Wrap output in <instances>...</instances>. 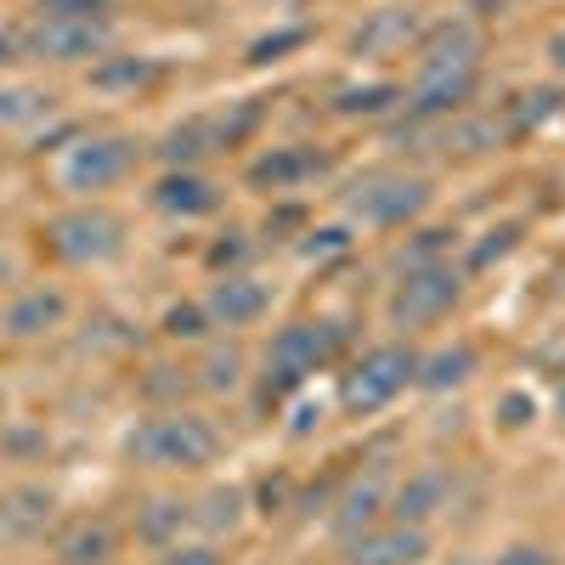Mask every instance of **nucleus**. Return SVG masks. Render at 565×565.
<instances>
[{"label": "nucleus", "mask_w": 565, "mask_h": 565, "mask_svg": "<svg viewBox=\"0 0 565 565\" xmlns=\"http://www.w3.org/2000/svg\"><path fill=\"white\" fill-rule=\"evenodd\" d=\"M125 458L141 463V469L186 476V469H204V463L221 458V430L193 407H164V413H148L125 436Z\"/></svg>", "instance_id": "obj_1"}, {"label": "nucleus", "mask_w": 565, "mask_h": 565, "mask_svg": "<svg viewBox=\"0 0 565 565\" xmlns=\"http://www.w3.org/2000/svg\"><path fill=\"white\" fill-rule=\"evenodd\" d=\"M345 351V328L328 322V317H289L271 334L266 345V373H260V402L277 407L289 402L311 373H322L328 362H334Z\"/></svg>", "instance_id": "obj_2"}, {"label": "nucleus", "mask_w": 565, "mask_h": 565, "mask_svg": "<svg viewBox=\"0 0 565 565\" xmlns=\"http://www.w3.org/2000/svg\"><path fill=\"white\" fill-rule=\"evenodd\" d=\"M458 306H463V266L436 260V266L396 271L391 295H385V322L396 328L402 340H413V334H424V328L447 322Z\"/></svg>", "instance_id": "obj_3"}, {"label": "nucleus", "mask_w": 565, "mask_h": 565, "mask_svg": "<svg viewBox=\"0 0 565 565\" xmlns=\"http://www.w3.org/2000/svg\"><path fill=\"white\" fill-rule=\"evenodd\" d=\"M430 181L424 175H407V170H367L351 181L345 193V221L351 226H367V232H402V226H418L424 210H430Z\"/></svg>", "instance_id": "obj_4"}, {"label": "nucleus", "mask_w": 565, "mask_h": 565, "mask_svg": "<svg viewBox=\"0 0 565 565\" xmlns=\"http://www.w3.org/2000/svg\"><path fill=\"white\" fill-rule=\"evenodd\" d=\"M413 367H418V351L407 340H385L362 351L345 373H340V413L345 418H373L385 413L407 385H413Z\"/></svg>", "instance_id": "obj_5"}, {"label": "nucleus", "mask_w": 565, "mask_h": 565, "mask_svg": "<svg viewBox=\"0 0 565 565\" xmlns=\"http://www.w3.org/2000/svg\"><path fill=\"white\" fill-rule=\"evenodd\" d=\"M130 170H136V141L119 136V130H90V136H74L57 153L52 181L68 199H97L108 186H119Z\"/></svg>", "instance_id": "obj_6"}, {"label": "nucleus", "mask_w": 565, "mask_h": 565, "mask_svg": "<svg viewBox=\"0 0 565 565\" xmlns=\"http://www.w3.org/2000/svg\"><path fill=\"white\" fill-rule=\"evenodd\" d=\"M45 249L63 266H108L125 255V221L103 204H74L45 226Z\"/></svg>", "instance_id": "obj_7"}, {"label": "nucleus", "mask_w": 565, "mask_h": 565, "mask_svg": "<svg viewBox=\"0 0 565 565\" xmlns=\"http://www.w3.org/2000/svg\"><path fill=\"white\" fill-rule=\"evenodd\" d=\"M114 52V18H29L23 23V57L34 63H97Z\"/></svg>", "instance_id": "obj_8"}, {"label": "nucleus", "mask_w": 565, "mask_h": 565, "mask_svg": "<svg viewBox=\"0 0 565 565\" xmlns=\"http://www.w3.org/2000/svg\"><path fill=\"white\" fill-rule=\"evenodd\" d=\"M391 469L385 463H367L362 476H351L334 503H328V537H334V548L356 543L362 532H373L380 521H391Z\"/></svg>", "instance_id": "obj_9"}, {"label": "nucleus", "mask_w": 565, "mask_h": 565, "mask_svg": "<svg viewBox=\"0 0 565 565\" xmlns=\"http://www.w3.org/2000/svg\"><path fill=\"white\" fill-rule=\"evenodd\" d=\"M322 170H328V153H317L311 141H282V148H260L244 164V186L249 193H266V199H282V193H300Z\"/></svg>", "instance_id": "obj_10"}, {"label": "nucleus", "mask_w": 565, "mask_h": 565, "mask_svg": "<svg viewBox=\"0 0 565 565\" xmlns=\"http://www.w3.org/2000/svg\"><path fill=\"white\" fill-rule=\"evenodd\" d=\"M204 317L210 328H226V334H238V328H255L266 311H271V289L255 277V271H221L210 289H204Z\"/></svg>", "instance_id": "obj_11"}, {"label": "nucleus", "mask_w": 565, "mask_h": 565, "mask_svg": "<svg viewBox=\"0 0 565 565\" xmlns=\"http://www.w3.org/2000/svg\"><path fill=\"white\" fill-rule=\"evenodd\" d=\"M452 492L458 487H452V469L447 463H418V469H407V476L391 487V521L430 532L436 514L452 509Z\"/></svg>", "instance_id": "obj_12"}, {"label": "nucleus", "mask_w": 565, "mask_h": 565, "mask_svg": "<svg viewBox=\"0 0 565 565\" xmlns=\"http://www.w3.org/2000/svg\"><path fill=\"white\" fill-rule=\"evenodd\" d=\"M424 559H430V532L402 521H380L340 548V565H424Z\"/></svg>", "instance_id": "obj_13"}, {"label": "nucleus", "mask_w": 565, "mask_h": 565, "mask_svg": "<svg viewBox=\"0 0 565 565\" xmlns=\"http://www.w3.org/2000/svg\"><path fill=\"white\" fill-rule=\"evenodd\" d=\"M424 18L413 7H385V12H367L351 34H345V52L351 57H396L407 45H418Z\"/></svg>", "instance_id": "obj_14"}, {"label": "nucleus", "mask_w": 565, "mask_h": 565, "mask_svg": "<svg viewBox=\"0 0 565 565\" xmlns=\"http://www.w3.org/2000/svg\"><path fill=\"white\" fill-rule=\"evenodd\" d=\"M413 52H418V63L469 68L487 57V29H481V18H436V23H424Z\"/></svg>", "instance_id": "obj_15"}, {"label": "nucleus", "mask_w": 565, "mask_h": 565, "mask_svg": "<svg viewBox=\"0 0 565 565\" xmlns=\"http://www.w3.org/2000/svg\"><path fill=\"white\" fill-rule=\"evenodd\" d=\"M402 103H407V85H396V79H351V85H334L328 114L345 125H380V119L402 114Z\"/></svg>", "instance_id": "obj_16"}, {"label": "nucleus", "mask_w": 565, "mask_h": 565, "mask_svg": "<svg viewBox=\"0 0 565 565\" xmlns=\"http://www.w3.org/2000/svg\"><path fill=\"white\" fill-rule=\"evenodd\" d=\"M148 204L159 215H181V221H199V215H215L221 210V186L204 175V170H164L153 181Z\"/></svg>", "instance_id": "obj_17"}, {"label": "nucleus", "mask_w": 565, "mask_h": 565, "mask_svg": "<svg viewBox=\"0 0 565 565\" xmlns=\"http://www.w3.org/2000/svg\"><path fill=\"white\" fill-rule=\"evenodd\" d=\"M481 373V351L469 340H452V345H436V351H418V367H413V391L424 396H447L458 385H469Z\"/></svg>", "instance_id": "obj_18"}, {"label": "nucleus", "mask_w": 565, "mask_h": 565, "mask_svg": "<svg viewBox=\"0 0 565 565\" xmlns=\"http://www.w3.org/2000/svg\"><path fill=\"white\" fill-rule=\"evenodd\" d=\"M63 317H68V295L52 289V282H34L7 306L0 328H7V340H45L52 328H63Z\"/></svg>", "instance_id": "obj_19"}, {"label": "nucleus", "mask_w": 565, "mask_h": 565, "mask_svg": "<svg viewBox=\"0 0 565 565\" xmlns=\"http://www.w3.org/2000/svg\"><path fill=\"white\" fill-rule=\"evenodd\" d=\"M509 141V130H503V119H492V114H452V119H441L436 125V148L447 153V159H487V153H498Z\"/></svg>", "instance_id": "obj_20"}, {"label": "nucleus", "mask_w": 565, "mask_h": 565, "mask_svg": "<svg viewBox=\"0 0 565 565\" xmlns=\"http://www.w3.org/2000/svg\"><path fill=\"white\" fill-rule=\"evenodd\" d=\"M119 554V526L108 514H79L57 537V565H114Z\"/></svg>", "instance_id": "obj_21"}, {"label": "nucleus", "mask_w": 565, "mask_h": 565, "mask_svg": "<svg viewBox=\"0 0 565 565\" xmlns=\"http://www.w3.org/2000/svg\"><path fill=\"white\" fill-rule=\"evenodd\" d=\"M153 153H159V164H164V170H199L204 159H215V153H221L215 114H193V119L170 125V130H164V141H159Z\"/></svg>", "instance_id": "obj_22"}, {"label": "nucleus", "mask_w": 565, "mask_h": 565, "mask_svg": "<svg viewBox=\"0 0 565 565\" xmlns=\"http://www.w3.org/2000/svg\"><path fill=\"white\" fill-rule=\"evenodd\" d=\"M57 514V498L45 487H18L0 498V543H34Z\"/></svg>", "instance_id": "obj_23"}, {"label": "nucleus", "mask_w": 565, "mask_h": 565, "mask_svg": "<svg viewBox=\"0 0 565 565\" xmlns=\"http://www.w3.org/2000/svg\"><path fill=\"white\" fill-rule=\"evenodd\" d=\"M244 514H249V492L244 487H210L199 503H193V532L221 543L244 526Z\"/></svg>", "instance_id": "obj_24"}, {"label": "nucleus", "mask_w": 565, "mask_h": 565, "mask_svg": "<svg viewBox=\"0 0 565 565\" xmlns=\"http://www.w3.org/2000/svg\"><path fill=\"white\" fill-rule=\"evenodd\" d=\"M199 391L204 396H238L244 391V380H249V356H244V345L238 340H221V345H210L204 356H199Z\"/></svg>", "instance_id": "obj_25"}, {"label": "nucleus", "mask_w": 565, "mask_h": 565, "mask_svg": "<svg viewBox=\"0 0 565 565\" xmlns=\"http://www.w3.org/2000/svg\"><path fill=\"white\" fill-rule=\"evenodd\" d=\"M159 57H136V52H108L85 68V85L90 90H148L159 79Z\"/></svg>", "instance_id": "obj_26"}, {"label": "nucleus", "mask_w": 565, "mask_h": 565, "mask_svg": "<svg viewBox=\"0 0 565 565\" xmlns=\"http://www.w3.org/2000/svg\"><path fill=\"white\" fill-rule=\"evenodd\" d=\"M181 532H193V503L181 498H148L136 509V537L148 548H170L181 543Z\"/></svg>", "instance_id": "obj_27"}, {"label": "nucleus", "mask_w": 565, "mask_h": 565, "mask_svg": "<svg viewBox=\"0 0 565 565\" xmlns=\"http://www.w3.org/2000/svg\"><path fill=\"white\" fill-rule=\"evenodd\" d=\"M559 108H565V90H559V85H532V90H521V97L503 108V130H509V136H532V130L548 125Z\"/></svg>", "instance_id": "obj_28"}, {"label": "nucleus", "mask_w": 565, "mask_h": 565, "mask_svg": "<svg viewBox=\"0 0 565 565\" xmlns=\"http://www.w3.org/2000/svg\"><path fill=\"white\" fill-rule=\"evenodd\" d=\"M452 249H458V232H452V226H418L413 238L391 255V266H396V271L436 266V260H452Z\"/></svg>", "instance_id": "obj_29"}, {"label": "nucleus", "mask_w": 565, "mask_h": 565, "mask_svg": "<svg viewBox=\"0 0 565 565\" xmlns=\"http://www.w3.org/2000/svg\"><path fill=\"white\" fill-rule=\"evenodd\" d=\"M521 238H526V232L514 226V221L492 226V232H487L481 244H469V249H463V277H469V271H492L498 260H509L514 249H521Z\"/></svg>", "instance_id": "obj_30"}, {"label": "nucleus", "mask_w": 565, "mask_h": 565, "mask_svg": "<svg viewBox=\"0 0 565 565\" xmlns=\"http://www.w3.org/2000/svg\"><path fill=\"white\" fill-rule=\"evenodd\" d=\"M260 119H266V108L249 97V103H226L221 114H215V136H221V153H232V148H244V141L260 130Z\"/></svg>", "instance_id": "obj_31"}, {"label": "nucleus", "mask_w": 565, "mask_h": 565, "mask_svg": "<svg viewBox=\"0 0 565 565\" xmlns=\"http://www.w3.org/2000/svg\"><path fill=\"white\" fill-rule=\"evenodd\" d=\"M45 108H52V97L34 85H0V130H18L29 119H40Z\"/></svg>", "instance_id": "obj_32"}, {"label": "nucleus", "mask_w": 565, "mask_h": 565, "mask_svg": "<svg viewBox=\"0 0 565 565\" xmlns=\"http://www.w3.org/2000/svg\"><path fill=\"white\" fill-rule=\"evenodd\" d=\"M159 334H164L170 345H199V340H210V317H204V306H199V300H181V306H170V311H164Z\"/></svg>", "instance_id": "obj_33"}, {"label": "nucleus", "mask_w": 565, "mask_h": 565, "mask_svg": "<svg viewBox=\"0 0 565 565\" xmlns=\"http://www.w3.org/2000/svg\"><path fill=\"white\" fill-rule=\"evenodd\" d=\"M255 255V244H249V232H221V238L204 249V266L221 277V271H244V260Z\"/></svg>", "instance_id": "obj_34"}, {"label": "nucleus", "mask_w": 565, "mask_h": 565, "mask_svg": "<svg viewBox=\"0 0 565 565\" xmlns=\"http://www.w3.org/2000/svg\"><path fill=\"white\" fill-rule=\"evenodd\" d=\"M159 565H226V554H221V543L199 537V543H170V548H159Z\"/></svg>", "instance_id": "obj_35"}, {"label": "nucleus", "mask_w": 565, "mask_h": 565, "mask_svg": "<svg viewBox=\"0 0 565 565\" xmlns=\"http://www.w3.org/2000/svg\"><path fill=\"white\" fill-rule=\"evenodd\" d=\"M255 509L266 514V521H271V514H289L295 509V476H266L255 487Z\"/></svg>", "instance_id": "obj_36"}, {"label": "nucleus", "mask_w": 565, "mask_h": 565, "mask_svg": "<svg viewBox=\"0 0 565 565\" xmlns=\"http://www.w3.org/2000/svg\"><path fill=\"white\" fill-rule=\"evenodd\" d=\"M34 18H114V0H34Z\"/></svg>", "instance_id": "obj_37"}, {"label": "nucleus", "mask_w": 565, "mask_h": 565, "mask_svg": "<svg viewBox=\"0 0 565 565\" xmlns=\"http://www.w3.org/2000/svg\"><path fill=\"white\" fill-rule=\"evenodd\" d=\"M306 40H311V29H277V34H266V40L249 45V63H271V57H282V52H300Z\"/></svg>", "instance_id": "obj_38"}, {"label": "nucleus", "mask_w": 565, "mask_h": 565, "mask_svg": "<svg viewBox=\"0 0 565 565\" xmlns=\"http://www.w3.org/2000/svg\"><path fill=\"white\" fill-rule=\"evenodd\" d=\"M345 249H351V232H345V226L306 232V244H300V255H306V260H328V255H345Z\"/></svg>", "instance_id": "obj_39"}, {"label": "nucleus", "mask_w": 565, "mask_h": 565, "mask_svg": "<svg viewBox=\"0 0 565 565\" xmlns=\"http://www.w3.org/2000/svg\"><path fill=\"white\" fill-rule=\"evenodd\" d=\"M492 565H559V554L548 543H509V548H498Z\"/></svg>", "instance_id": "obj_40"}, {"label": "nucleus", "mask_w": 565, "mask_h": 565, "mask_svg": "<svg viewBox=\"0 0 565 565\" xmlns=\"http://www.w3.org/2000/svg\"><path fill=\"white\" fill-rule=\"evenodd\" d=\"M498 413H503V424H514V430H521V424L537 418V402H532L526 391H503V396H498Z\"/></svg>", "instance_id": "obj_41"}, {"label": "nucleus", "mask_w": 565, "mask_h": 565, "mask_svg": "<svg viewBox=\"0 0 565 565\" xmlns=\"http://www.w3.org/2000/svg\"><path fill=\"white\" fill-rule=\"evenodd\" d=\"M317 424H322V407H311V402H300V407H295V424H289V436H311V430H317Z\"/></svg>", "instance_id": "obj_42"}, {"label": "nucleus", "mask_w": 565, "mask_h": 565, "mask_svg": "<svg viewBox=\"0 0 565 565\" xmlns=\"http://www.w3.org/2000/svg\"><path fill=\"white\" fill-rule=\"evenodd\" d=\"M509 7H521V0H469V12H476V18H498Z\"/></svg>", "instance_id": "obj_43"}, {"label": "nucleus", "mask_w": 565, "mask_h": 565, "mask_svg": "<svg viewBox=\"0 0 565 565\" xmlns=\"http://www.w3.org/2000/svg\"><path fill=\"white\" fill-rule=\"evenodd\" d=\"M548 63L565 74V29H559V34H548Z\"/></svg>", "instance_id": "obj_44"}, {"label": "nucleus", "mask_w": 565, "mask_h": 565, "mask_svg": "<svg viewBox=\"0 0 565 565\" xmlns=\"http://www.w3.org/2000/svg\"><path fill=\"white\" fill-rule=\"evenodd\" d=\"M430 565H481L469 548H452V554H441V559H430Z\"/></svg>", "instance_id": "obj_45"}, {"label": "nucleus", "mask_w": 565, "mask_h": 565, "mask_svg": "<svg viewBox=\"0 0 565 565\" xmlns=\"http://www.w3.org/2000/svg\"><path fill=\"white\" fill-rule=\"evenodd\" d=\"M554 418L565 424V380H559V391H554Z\"/></svg>", "instance_id": "obj_46"}]
</instances>
